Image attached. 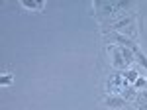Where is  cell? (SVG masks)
<instances>
[{"label": "cell", "mask_w": 147, "mask_h": 110, "mask_svg": "<svg viewBox=\"0 0 147 110\" xmlns=\"http://www.w3.org/2000/svg\"><path fill=\"white\" fill-rule=\"evenodd\" d=\"M106 51H108V55H110V63H112V67L122 69V71L129 69V65L136 61L134 51L127 49V47H122V45L108 43V45H106Z\"/></svg>", "instance_id": "1"}, {"label": "cell", "mask_w": 147, "mask_h": 110, "mask_svg": "<svg viewBox=\"0 0 147 110\" xmlns=\"http://www.w3.org/2000/svg\"><path fill=\"white\" fill-rule=\"evenodd\" d=\"M129 87H131V85L124 79L122 73H112V75L108 77V81H106V88H108L110 94H122L125 88H129Z\"/></svg>", "instance_id": "2"}, {"label": "cell", "mask_w": 147, "mask_h": 110, "mask_svg": "<svg viewBox=\"0 0 147 110\" xmlns=\"http://www.w3.org/2000/svg\"><path fill=\"white\" fill-rule=\"evenodd\" d=\"M92 6L96 8L98 14H108V16H112L116 12H120L122 8H129L131 2H92Z\"/></svg>", "instance_id": "3"}, {"label": "cell", "mask_w": 147, "mask_h": 110, "mask_svg": "<svg viewBox=\"0 0 147 110\" xmlns=\"http://www.w3.org/2000/svg\"><path fill=\"white\" fill-rule=\"evenodd\" d=\"M104 39H106L108 43L122 45V47H127V49H134V47L137 45L134 39H129L127 35H124V33H118V32H108L106 35H104Z\"/></svg>", "instance_id": "4"}, {"label": "cell", "mask_w": 147, "mask_h": 110, "mask_svg": "<svg viewBox=\"0 0 147 110\" xmlns=\"http://www.w3.org/2000/svg\"><path fill=\"white\" fill-rule=\"evenodd\" d=\"M108 108H114V110H118V108H124L125 104V98L122 96V94H108V96H104V100H102Z\"/></svg>", "instance_id": "5"}, {"label": "cell", "mask_w": 147, "mask_h": 110, "mask_svg": "<svg viewBox=\"0 0 147 110\" xmlns=\"http://www.w3.org/2000/svg\"><path fill=\"white\" fill-rule=\"evenodd\" d=\"M20 6L26 10H34V12H41L45 8V0H22Z\"/></svg>", "instance_id": "6"}, {"label": "cell", "mask_w": 147, "mask_h": 110, "mask_svg": "<svg viewBox=\"0 0 147 110\" xmlns=\"http://www.w3.org/2000/svg\"><path fill=\"white\" fill-rule=\"evenodd\" d=\"M122 75H124V79L127 81V83H129V85H131V87H134V83H136L137 79L141 77L137 67H129V69H125V71H122Z\"/></svg>", "instance_id": "7"}, {"label": "cell", "mask_w": 147, "mask_h": 110, "mask_svg": "<svg viewBox=\"0 0 147 110\" xmlns=\"http://www.w3.org/2000/svg\"><path fill=\"white\" fill-rule=\"evenodd\" d=\"M131 51H134V57H136L137 63H139V67H143V71L147 73V55L143 53V51H141V49H139L137 45L134 47V49H131Z\"/></svg>", "instance_id": "8"}, {"label": "cell", "mask_w": 147, "mask_h": 110, "mask_svg": "<svg viewBox=\"0 0 147 110\" xmlns=\"http://www.w3.org/2000/svg\"><path fill=\"white\" fill-rule=\"evenodd\" d=\"M12 81H14V75L12 73H2V77H0V85L2 87H10Z\"/></svg>", "instance_id": "9"}]
</instances>
